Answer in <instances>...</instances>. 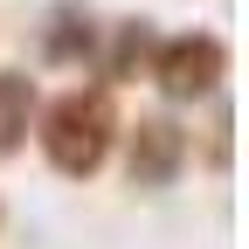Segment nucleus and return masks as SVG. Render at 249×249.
<instances>
[{"instance_id":"3","label":"nucleus","mask_w":249,"mask_h":249,"mask_svg":"<svg viewBox=\"0 0 249 249\" xmlns=\"http://www.w3.org/2000/svg\"><path fill=\"white\" fill-rule=\"evenodd\" d=\"M180 160H187V132H180L173 118H145L139 132H132V180L166 187L180 173Z\"/></svg>"},{"instance_id":"2","label":"nucleus","mask_w":249,"mask_h":249,"mask_svg":"<svg viewBox=\"0 0 249 249\" xmlns=\"http://www.w3.org/2000/svg\"><path fill=\"white\" fill-rule=\"evenodd\" d=\"M214 76H222V42L214 35H180L160 49V83L173 97H201V90H214Z\"/></svg>"},{"instance_id":"4","label":"nucleus","mask_w":249,"mask_h":249,"mask_svg":"<svg viewBox=\"0 0 249 249\" xmlns=\"http://www.w3.org/2000/svg\"><path fill=\"white\" fill-rule=\"evenodd\" d=\"M28 104H35L28 76H0V152L21 145V132H28Z\"/></svg>"},{"instance_id":"1","label":"nucleus","mask_w":249,"mask_h":249,"mask_svg":"<svg viewBox=\"0 0 249 249\" xmlns=\"http://www.w3.org/2000/svg\"><path fill=\"white\" fill-rule=\"evenodd\" d=\"M42 152H49V166L55 173H97L104 166V152H111V97H97V90H70L55 111H49V124H42Z\"/></svg>"}]
</instances>
